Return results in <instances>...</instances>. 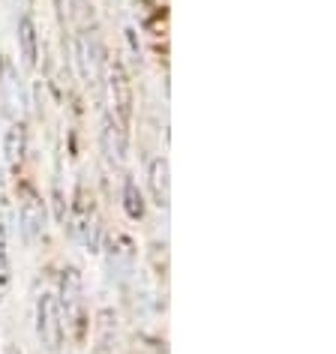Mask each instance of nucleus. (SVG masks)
<instances>
[{"label": "nucleus", "mask_w": 336, "mask_h": 354, "mask_svg": "<svg viewBox=\"0 0 336 354\" xmlns=\"http://www.w3.org/2000/svg\"><path fill=\"white\" fill-rule=\"evenodd\" d=\"M37 336H39V345H46L48 351H57L60 336H64V322H60L57 297L51 295V291L39 295V304H37Z\"/></svg>", "instance_id": "nucleus-1"}, {"label": "nucleus", "mask_w": 336, "mask_h": 354, "mask_svg": "<svg viewBox=\"0 0 336 354\" xmlns=\"http://www.w3.org/2000/svg\"><path fill=\"white\" fill-rule=\"evenodd\" d=\"M19 219L28 241H37V234H42V228H46V205H42V198L33 189H21Z\"/></svg>", "instance_id": "nucleus-2"}, {"label": "nucleus", "mask_w": 336, "mask_h": 354, "mask_svg": "<svg viewBox=\"0 0 336 354\" xmlns=\"http://www.w3.org/2000/svg\"><path fill=\"white\" fill-rule=\"evenodd\" d=\"M111 93H114V105H118L120 118L129 120V114H132V84H129L127 69H123L120 64H114V69H111Z\"/></svg>", "instance_id": "nucleus-3"}, {"label": "nucleus", "mask_w": 336, "mask_h": 354, "mask_svg": "<svg viewBox=\"0 0 336 354\" xmlns=\"http://www.w3.org/2000/svg\"><path fill=\"white\" fill-rule=\"evenodd\" d=\"M19 48H21L24 64H28V66H37L39 42H37V24H33L30 15H21V19H19Z\"/></svg>", "instance_id": "nucleus-4"}, {"label": "nucleus", "mask_w": 336, "mask_h": 354, "mask_svg": "<svg viewBox=\"0 0 336 354\" xmlns=\"http://www.w3.org/2000/svg\"><path fill=\"white\" fill-rule=\"evenodd\" d=\"M150 187H153V198L159 207L168 205V162L162 156L153 159V165H150Z\"/></svg>", "instance_id": "nucleus-5"}, {"label": "nucleus", "mask_w": 336, "mask_h": 354, "mask_svg": "<svg viewBox=\"0 0 336 354\" xmlns=\"http://www.w3.org/2000/svg\"><path fill=\"white\" fill-rule=\"evenodd\" d=\"M3 147H6V162L15 165L24 153V127L21 123H12L10 129H6V138H3Z\"/></svg>", "instance_id": "nucleus-6"}, {"label": "nucleus", "mask_w": 336, "mask_h": 354, "mask_svg": "<svg viewBox=\"0 0 336 354\" xmlns=\"http://www.w3.org/2000/svg\"><path fill=\"white\" fill-rule=\"evenodd\" d=\"M15 87H19V82H15V73L10 64H3V82H0V91H3V102H6V114H15V105H19V96H15Z\"/></svg>", "instance_id": "nucleus-7"}, {"label": "nucleus", "mask_w": 336, "mask_h": 354, "mask_svg": "<svg viewBox=\"0 0 336 354\" xmlns=\"http://www.w3.org/2000/svg\"><path fill=\"white\" fill-rule=\"evenodd\" d=\"M123 201H127V214L132 219H141L144 216V201H141V192L136 187V180H127L123 183Z\"/></svg>", "instance_id": "nucleus-8"}, {"label": "nucleus", "mask_w": 336, "mask_h": 354, "mask_svg": "<svg viewBox=\"0 0 336 354\" xmlns=\"http://www.w3.org/2000/svg\"><path fill=\"white\" fill-rule=\"evenodd\" d=\"M10 282V243H6V228L0 225V286Z\"/></svg>", "instance_id": "nucleus-9"}]
</instances>
